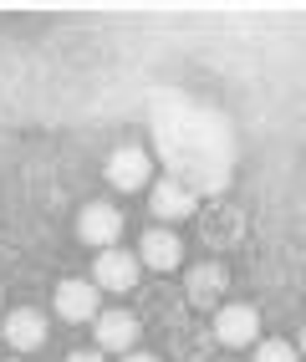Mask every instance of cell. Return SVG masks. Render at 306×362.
<instances>
[{
  "label": "cell",
  "mask_w": 306,
  "mask_h": 362,
  "mask_svg": "<svg viewBox=\"0 0 306 362\" xmlns=\"http://www.w3.org/2000/svg\"><path fill=\"white\" fill-rule=\"evenodd\" d=\"M11 362H26V357H11Z\"/></svg>",
  "instance_id": "cell-19"
},
{
  "label": "cell",
  "mask_w": 306,
  "mask_h": 362,
  "mask_svg": "<svg viewBox=\"0 0 306 362\" xmlns=\"http://www.w3.org/2000/svg\"><path fill=\"white\" fill-rule=\"evenodd\" d=\"M66 362H107V352H72Z\"/></svg>",
  "instance_id": "cell-15"
},
{
  "label": "cell",
  "mask_w": 306,
  "mask_h": 362,
  "mask_svg": "<svg viewBox=\"0 0 306 362\" xmlns=\"http://www.w3.org/2000/svg\"><path fill=\"white\" fill-rule=\"evenodd\" d=\"M215 362H235V357H215Z\"/></svg>",
  "instance_id": "cell-18"
},
{
  "label": "cell",
  "mask_w": 306,
  "mask_h": 362,
  "mask_svg": "<svg viewBox=\"0 0 306 362\" xmlns=\"http://www.w3.org/2000/svg\"><path fill=\"white\" fill-rule=\"evenodd\" d=\"M148 209H153V220H194L199 214V194L184 179H153L148 189Z\"/></svg>",
  "instance_id": "cell-6"
},
{
  "label": "cell",
  "mask_w": 306,
  "mask_h": 362,
  "mask_svg": "<svg viewBox=\"0 0 306 362\" xmlns=\"http://www.w3.org/2000/svg\"><path fill=\"white\" fill-rule=\"evenodd\" d=\"M199 235H204L209 250H230V245H240V235H245V214L235 204H209L199 214Z\"/></svg>",
  "instance_id": "cell-11"
},
{
  "label": "cell",
  "mask_w": 306,
  "mask_h": 362,
  "mask_svg": "<svg viewBox=\"0 0 306 362\" xmlns=\"http://www.w3.org/2000/svg\"><path fill=\"white\" fill-rule=\"evenodd\" d=\"M169 347H174V362H215V327L179 322L169 332Z\"/></svg>",
  "instance_id": "cell-13"
},
{
  "label": "cell",
  "mask_w": 306,
  "mask_h": 362,
  "mask_svg": "<svg viewBox=\"0 0 306 362\" xmlns=\"http://www.w3.org/2000/svg\"><path fill=\"white\" fill-rule=\"evenodd\" d=\"M133 342H143V322H138L133 311H102L98 317V352L128 357V352H138Z\"/></svg>",
  "instance_id": "cell-10"
},
{
  "label": "cell",
  "mask_w": 306,
  "mask_h": 362,
  "mask_svg": "<svg viewBox=\"0 0 306 362\" xmlns=\"http://www.w3.org/2000/svg\"><path fill=\"white\" fill-rule=\"evenodd\" d=\"M52 306H57V317L61 322H98L102 317V291H98V281H82V276H66L57 291H52Z\"/></svg>",
  "instance_id": "cell-2"
},
{
  "label": "cell",
  "mask_w": 306,
  "mask_h": 362,
  "mask_svg": "<svg viewBox=\"0 0 306 362\" xmlns=\"http://www.w3.org/2000/svg\"><path fill=\"white\" fill-rule=\"evenodd\" d=\"M0 342H6L16 357H31L36 347H46V317H41L36 306L6 311V322H0Z\"/></svg>",
  "instance_id": "cell-4"
},
{
  "label": "cell",
  "mask_w": 306,
  "mask_h": 362,
  "mask_svg": "<svg viewBox=\"0 0 306 362\" xmlns=\"http://www.w3.org/2000/svg\"><path fill=\"white\" fill-rule=\"evenodd\" d=\"M296 347H301V352H306V327H301V342H296Z\"/></svg>",
  "instance_id": "cell-17"
},
{
  "label": "cell",
  "mask_w": 306,
  "mask_h": 362,
  "mask_svg": "<svg viewBox=\"0 0 306 362\" xmlns=\"http://www.w3.org/2000/svg\"><path fill=\"white\" fill-rule=\"evenodd\" d=\"M107 184L117 189V194H138V189H153V158L148 148H133V143H123V148L107 153Z\"/></svg>",
  "instance_id": "cell-3"
},
{
  "label": "cell",
  "mask_w": 306,
  "mask_h": 362,
  "mask_svg": "<svg viewBox=\"0 0 306 362\" xmlns=\"http://www.w3.org/2000/svg\"><path fill=\"white\" fill-rule=\"evenodd\" d=\"M138 260H143L148 271H163V276H169L174 265L184 260V240H179L169 225H153L143 240H138Z\"/></svg>",
  "instance_id": "cell-12"
},
{
  "label": "cell",
  "mask_w": 306,
  "mask_h": 362,
  "mask_svg": "<svg viewBox=\"0 0 306 362\" xmlns=\"http://www.w3.org/2000/svg\"><path fill=\"white\" fill-rule=\"evenodd\" d=\"M77 240L82 245H92V250H117V240H123V214H117V204H107V199H92V204H82L77 209Z\"/></svg>",
  "instance_id": "cell-1"
},
{
  "label": "cell",
  "mask_w": 306,
  "mask_h": 362,
  "mask_svg": "<svg viewBox=\"0 0 306 362\" xmlns=\"http://www.w3.org/2000/svg\"><path fill=\"white\" fill-rule=\"evenodd\" d=\"M92 281H98V291H138V281H143V260H133L128 250H102L92 260Z\"/></svg>",
  "instance_id": "cell-8"
},
{
  "label": "cell",
  "mask_w": 306,
  "mask_h": 362,
  "mask_svg": "<svg viewBox=\"0 0 306 362\" xmlns=\"http://www.w3.org/2000/svg\"><path fill=\"white\" fill-rule=\"evenodd\" d=\"M230 291V271L220 260H199L189 265V276H184V301L199 306V311H215V301H225Z\"/></svg>",
  "instance_id": "cell-7"
},
{
  "label": "cell",
  "mask_w": 306,
  "mask_h": 362,
  "mask_svg": "<svg viewBox=\"0 0 306 362\" xmlns=\"http://www.w3.org/2000/svg\"><path fill=\"white\" fill-rule=\"evenodd\" d=\"M123 362H158V357H153V352H128Z\"/></svg>",
  "instance_id": "cell-16"
},
{
  "label": "cell",
  "mask_w": 306,
  "mask_h": 362,
  "mask_svg": "<svg viewBox=\"0 0 306 362\" xmlns=\"http://www.w3.org/2000/svg\"><path fill=\"white\" fill-rule=\"evenodd\" d=\"M255 362H296V347L281 342V337H266V342L255 347Z\"/></svg>",
  "instance_id": "cell-14"
},
{
  "label": "cell",
  "mask_w": 306,
  "mask_h": 362,
  "mask_svg": "<svg viewBox=\"0 0 306 362\" xmlns=\"http://www.w3.org/2000/svg\"><path fill=\"white\" fill-rule=\"evenodd\" d=\"M215 342L225 347H250V342H261V311L245 306V301H225L215 311Z\"/></svg>",
  "instance_id": "cell-5"
},
{
  "label": "cell",
  "mask_w": 306,
  "mask_h": 362,
  "mask_svg": "<svg viewBox=\"0 0 306 362\" xmlns=\"http://www.w3.org/2000/svg\"><path fill=\"white\" fill-rule=\"evenodd\" d=\"M184 291H174V286H148L143 301H138V322L143 327H163V332H174L184 322Z\"/></svg>",
  "instance_id": "cell-9"
},
{
  "label": "cell",
  "mask_w": 306,
  "mask_h": 362,
  "mask_svg": "<svg viewBox=\"0 0 306 362\" xmlns=\"http://www.w3.org/2000/svg\"><path fill=\"white\" fill-rule=\"evenodd\" d=\"M0 301H6V296H0Z\"/></svg>",
  "instance_id": "cell-20"
}]
</instances>
